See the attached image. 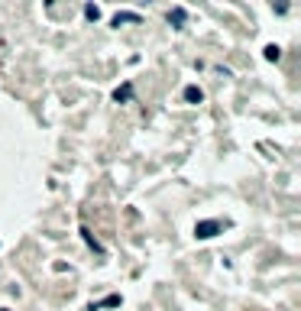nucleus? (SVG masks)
<instances>
[{
    "mask_svg": "<svg viewBox=\"0 0 301 311\" xmlns=\"http://www.w3.org/2000/svg\"><path fill=\"white\" fill-rule=\"evenodd\" d=\"M224 227H227V220H198V224H194V237L198 240H210V237H217Z\"/></svg>",
    "mask_w": 301,
    "mask_h": 311,
    "instance_id": "f257e3e1",
    "label": "nucleus"
},
{
    "mask_svg": "<svg viewBox=\"0 0 301 311\" xmlns=\"http://www.w3.org/2000/svg\"><path fill=\"white\" fill-rule=\"evenodd\" d=\"M100 308H120V295H107V298L91 301V305H88V311H100Z\"/></svg>",
    "mask_w": 301,
    "mask_h": 311,
    "instance_id": "f03ea898",
    "label": "nucleus"
},
{
    "mask_svg": "<svg viewBox=\"0 0 301 311\" xmlns=\"http://www.w3.org/2000/svg\"><path fill=\"white\" fill-rule=\"evenodd\" d=\"M184 20H188V10H184V7H175V10H168V23H175V30H182Z\"/></svg>",
    "mask_w": 301,
    "mask_h": 311,
    "instance_id": "7ed1b4c3",
    "label": "nucleus"
},
{
    "mask_svg": "<svg viewBox=\"0 0 301 311\" xmlns=\"http://www.w3.org/2000/svg\"><path fill=\"white\" fill-rule=\"evenodd\" d=\"M184 101H188V104H201L204 101V91L198 85H188V88H184Z\"/></svg>",
    "mask_w": 301,
    "mask_h": 311,
    "instance_id": "20e7f679",
    "label": "nucleus"
},
{
    "mask_svg": "<svg viewBox=\"0 0 301 311\" xmlns=\"http://www.w3.org/2000/svg\"><path fill=\"white\" fill-rule=\"evenodd\" d=\"M130 98H133V85H130V81H126L123 88H117V91H114V101H117V104H126Z\"/></svg>",
    "mask_w": 301,
    "mask_h": 311,
    "instance_id": "39448f33",
    "label": "nucleus"
},
{
    "mask_svg": "<svg viewBox=\"0 0 301 311\" xmlns=\"http://www.w3.org/2000/svg\"><path fill=\"white\" fill-rule=\"evenodd\" d=\"M120 23H142V17L140 13H117V17H114V26H120Z\"/></svg>",
    "mask_w": 301,
    "mask_h": 311,
    "instance_id": "423d86ee",
    "label": "nucleus"
},
{
    "mask_svg": "<svg viewBox=\"0 0 301 311\" xmlns=\"http://www.w3.org/2000/svg\"><path fill=\"white\" fill-rule=\"evenodd\" d=\"M266 59H269V62H278V59H282V49H278L276 43H269V46H266Z\"/></svg>",
    "mask_w": 301,
    "mask_h": 311,
    "instance_id": "0eeeda50",
    "label": "nucleus"
},
{
    "mask_svg": "<svg viewBox=\"0 0 301 311\" xmlns=\"http://www.w3.org/2000/svg\"><path fill=\"white\" fill-rule=\"evenodd\" d=\"M81 233H84V243H88V246H91V250H98V253H104V246H100V243H98V240H94V237H91V233H88V227H81Z\"/></svg>",
    "mask_w": 301,
    "mask_h": 311,
    "instance_id": "6e6552de",
    "label": "nucleus"
},
{
    "mask_svg": "<svg viewBox=\"0 0 301 311\" xmlns=\"http://www.w3.org/2000/svg\"><path fill=\"white\" fill-rule=\"evenodd\" d=\"M84 17H88V20H91V23H94V20H100V7H94V4H88V7H84Z\"/></svg>",
    "mask_w": 301,
    "mask_h": 311,
    "instance_id": "1a4fd4ad",
    "label": "nucleus"
},
{
    "mask_svg": "<svg viewBox=\"0 0 301 311\" xmlns=\"http://www.w3.org/2000/svg\"><path fill=\"white\" fill-rule=\"evenodd\" d=\"M0 311H10V308H0Z\"/></svg>",
    "mask_w": 301,
    "mask_h": 311,
    "instance_id": "9d476101",
    "label": "nucleus"
}]
</instances>
